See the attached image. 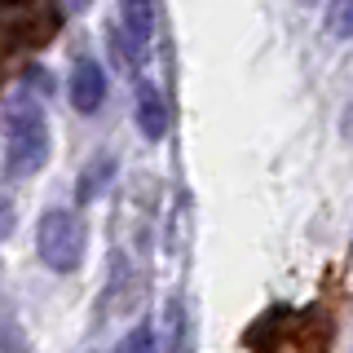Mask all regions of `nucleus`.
<instances>
[{
  "instance_id": "obj_1",
  "label": "nucleus",
  "mask_w": 353,
  "mask_h": 353,
  "mask_svg": "<svg viewBox=\"0 0 353 353\" xmlns=\"http://www.w3.org/2000/svg\"><path fill=\"white\" fill-rule=\"evenodd\" d=\"M36 252H40V261L58 274L80 270V261H84V221L75 216L71 208L44 212L40 230H36Z\"/></svg>"
},
{
  "instance_id": "obj_2",
  "label": "nucleus",
  "mask_w": 353,
  "mask_h": 353,
  "mask_svg": "<svg viewBox=\"0 0 353 353\" xmlns=\"http://www.w3.org/2000/svg\"><path fill=\"white\" fill-rule=\"evenodd\" d=\"M49 159V124L36 106H22L9 119V141H5V163L14 176H31Z\"/></svg>"
},
{
  "instance_id": "obj_3",
  "label": "nucleus",
  "mask_w": 353,
  "mask_h": 353,
  "mask_svg": "<svg viewBox=\"0 0 353 353\" xmlns=\"http://www.w3.org/2000/svg\"><path fill=\"white\" fill-rule=\"evenodd\" d=\"M150 31H154V5L146 0H132V5L119 9V27H115V53L124 58V66H141L150 49Z\"/></svg>"
},
{
  "instance_id": "obj_4",
  "label": "nucleus",
  "mask_w": 353,
  "mask_h": 353,
  "mask_svg": "<svg viewBox=\"0 0 353 353\" xmlns=\"http://www.w3.org/2000/svg\"><path fill=\"white\" fill-rule=\"evenodd\" d=\"M66 93H71V106L80 110V115H93V110L106 102V71L93 58H80L71 66V84H66Z\"/></svg>"
},
{
  "instance_id": "obj_5",
  "label": "nucleus",
  "mask_w": 353,
  "mask_h": 353,
  "mask_svg": "<svg viewBox=\"0 0 353 353\" xmlns=\"http://www.w3.org/2000/svg\"><path fill=\"white\" fill-rule=\"evenodd\" d=\"M137 128H141V137H150V141H159L163 132H168V102H163V93L154 84L137 88Z\"/></svg>"
},
{
  "instance_id": "obj_6",
  "label": "nucleus",
  "mask_w": 353,
  "mask_h": 353,
  "mask_svg": "<svg viewBox=\"0 0 353 353\" xmlns=\"http://www.w3.org/2000/svg\"><path fill=\"white\" fill-rule=\"evenodd\" d=\"M163 323H168V349L172 353H190V314L181 309V301H172L163 309Z\"/></svg>"
},
{
  "instance_id": "obj_7",
  "label": "nucleus",
  "mask_w": 353,
  "mask_h": 353,
  "mask_svg": "<svg viewBox=\"0 0 353 353\" xmlns=\"http://www.w3.org/2000/svg\"><path fill=\"white\" fill-rule=\"evenodd\" d=\"M110 168H115L110 159H93V163H88V168H84V176H80V203H88L93 194H102V190H106V181H110Z\"/></svg>"
},
{
  "instance_id": "obj_8",
  "label": "nucleus",
  "mask_w": 353,
  "mask_h": 353,
  "mask_svg": "<svg viewBox=\"0 0 353 353\" xmlns=\"http://www.w3.org/2000/svg\"><path fill=\"white\" fill-rule=\"evenodd\" d=\"M327 27L336 31V36L353 40V0H336V5L327 9Z\"/></svg>"
},
{
  "instance_id": "obj_9",
  "label": "nucleus",
  "mask_w": 353,
  "mask_h": 353,
  "mask_svg": "<svg viewBox=\"0 0 353 353\" xmlns=\"http://www.w3.org/2000/svg\"><path fill=\"white\" fill-rule=\"evenodd\" d=\"M119 353H154V336L150 327H132L124 336V345H119Z\"/></svg>"
},
{
  "instance_id": "obj_10",
  "label": "nucleus",
  "mask_w": 353,
  "mask_h": 353,
  "mask_svg": "<svg viewBox=\"0 0 353 353\" xmlns=\"http://www.w3.org/2000/svg\"><path fill=\"white\" fill-rule=\"evenodd\" d=\"M9 230H14V208H9L5 199H0V239H5Z\"/></svg>"
}]
</instances>
